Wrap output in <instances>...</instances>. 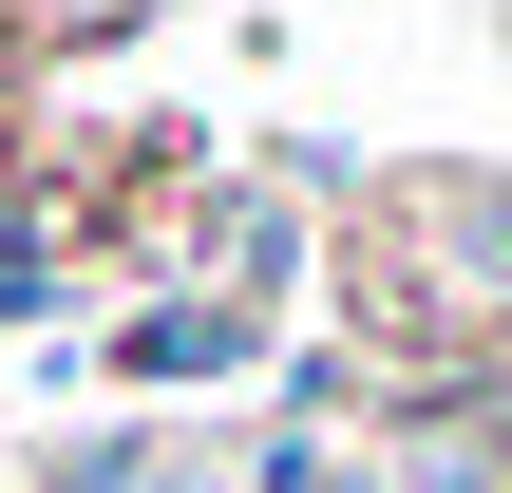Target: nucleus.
Returning a JSON list of instances; mask_svg holds the SVG:
<instances>
[{
	"label": "nucleus",
	"instance_id": "nucleus-1",
	"mask_svg": "<svg viewBox=\"0 0 512 493\" xmlns=\"http://www.w3.org/2000/svg\"><path fill=\"white\" fill-rule=\"evenodd\" d=\"M228 342H247V323H228V304H171V323H152V342H133V361H152V380H190V361H228Z\"/></svg>",
	"mask_w": 512,
	"mask_h": 493
},
{
	"label": "nucleus",
	"instance_id": "nucleus-2",
	"mask_svg": "<svg viewBox=\"0 0 512 493\" xmlns=\"http://www.w3.org/2000/svg\"><path fill=\"white\" fill-rule=\"evenodd\" d=\"M494 418H512V380H494Z\"/></svg>",
	"mask_w": 512,
	"mask_h": 493
}]
</instances>
